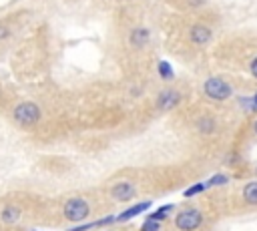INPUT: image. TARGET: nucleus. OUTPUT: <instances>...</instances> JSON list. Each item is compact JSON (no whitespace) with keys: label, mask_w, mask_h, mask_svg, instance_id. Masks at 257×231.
Returning <instances> with one entry per match:
<instances>
[{"label":"nucleus","mask_w":257,"mask_h":231,"mask_svg":"<svg viewBox=\"0 0 257 231\" xmlns=\"http://www.w3.org/2000/svg\"><path fill=\"white\" fill-rule=\"evenodd\" d=\"M173 74H175L173 66H171L167 60H161V62H159V76H161V78H165V80H171V78H173Z\"/></svg>","instance_id":"nucleus-12"},{"label":"nucleus","mask_w":257,"mask_h":231,"mask_svg":"<svg viewBox=\"0 0 257 231\" xmlns=\"http://www.w3.org/2000/svg\"><path fill=\"white\" fill-rule=\"evenodd\" d=\"M179 100H181V94H179L175 88H165V90L159 92L155 104H157V108H161V110H171V108H175V106L179 104Z\"/></svg>","instance_id":"nucleus-5"},{"label":"nucleus","mask_w":257,"mask_h":231,"mask_svg":"<svg viewBox=\"0 0 257 231\" xmlns=\"http://www.w3.org/2000/svg\"><path fill=\"white\" fill-rule=\"evenodd\" d=\"M203 92L213 100H227L233 94V86L219 76H211L203 82Z\"/></svg>","instance_id":"nucleus-3"},{"label":"nucleus","mask_w":257,"mask_h":231,"mask_svg":"<svg viewBox=\"0 0 257 231\" xmlns=\"http://www.w3.org/2000/svg\"><path fill=\"white\" fill-rule=\"evenodd\" d=\"M159 229H161V223L149 221V219H145V225L141 227V231H159Z\"/></svg>","instance_id":"nucleus-15"},{"label":"nucleus","mask_w":257,"mask_h":231,"mask_svg":"<svg viewBox=\"0 0 257 231\" xmlns=\"http://www.w3.org/2000/svg\"><path fill=\"white\" fill-rule=\"evenodd\" d=\"M88 213H90V205H88V201L82 199V197H70V199H66L64 205H62V215H64V219H68V221H72V223L84 221V219L88 217Z\"/></svg>","instance_id":"nucleus-2"},{"label":"nucleus","mask_w":257,"mask_h":231,"mask_svg":"<svg viewBox=\"0 0 257 231\" xmlns=\"http://www.w3.org/2000/svg\"><path fill=\"white\" fill-rule=\"evenodd\" d=\"M0 219H2V223H6V225H14V223L20 219V209L14 207V205H8V207L2 209Z\"/></svg>","instance_id":"nucleus-8"},{"label":"nucleus","mask_w":257,"mask_h":231,"mask_svg":"<svg viewBox=\"0 0 257 231\" xmlns=\"http://www.w3.org/2000/svg\"><path fill=\"white\" fill-rule=\"evenodd\" d=\"M131 42H133V46H137V48L145 46V44L149 42V30H147V28H135L133 34H131Z\"/></svg>","instance_id":"nucleus-9"},{"label":"nucleus","mask_w":257,"mask_h":231,"mask_svg":"<svg viewBox=\"0 0 257 231\" xmlns=\"http://www.w3.org/2000/svg\"><path fill=\"white\" fill-rule=\"evenodd\" d=\"M42 112H40V106L34 102V100H22L18 102L14 108H12V119L18 127H24V129H30L34 127L38 121H40Z\"/></svg>","instance_id":"nucleus-1"},{"label":"nucleus","mask_w":257,"mask_h":231,"mask_svg":"<svg viewBox=\"0 0 257 231\" xmlns=\"http://www.w3.org/2000/svg\"><path fill=\"white\" fill-rule=\"evenodd\" d=\"M189 36H191V42L203 46V44H207V42L211 40L213 32H211V28L205 26V24H195V26L191 28V34H189Z\"/></svg>","instance_id":"nucleus-7"},{"label":"nucleus","mask_w":257,"mask_h":231,"mask_svg":"<svg viewBox=\"0 0 257 231\" xmlns=\"http://www.w3.org/2000/svg\"><path fill=\"white\" fill-rule=\"evenodd\" d=\"M135 193H137L135 191V185L128 183V181H120V183L112 185V189H110V195L116 201H131L135 197Z\"/></svg>","instance_id":"nucleus-6"},{"label":"nucleus","mask_w":257,"mask_h":231,"mask_svg":"<svg viewBox=\"0 0 257 231\" xmlns=\"http://www.w3.org/2000/svg\"><path fill=\"white\" fill-rule=\"evenodd\" d=\"M227 183V177L225 175H215L211 181H207V185L205 187H213V185H225Z\"/></svg>","instance_id":"nucleus-16"},{"label":"nucleus","mask_w":257,"mask_h":231,"mask_svg":"<svg viewBox=\"0 0 257 231\" xmlns=\"http://www.w3.org/2000/svg\"><path fill=\"white\" fill-rule=\"evenodd\" d=\"M8 34H10V30H8V26H2V24H0V40H4V38H8Z\"/></svg>","instance_id":"nucleus-20"},{"label":"nucleus","mask_w":257,"mask_h":231,"mask_svg":"<svg viewBox=\"0 0 257 231\" xmlns=\"http://www.w3.org/2000/svg\"><path fill=\"white\" fill-rule=\"evenodd\" d=\"M255 133H257V121H255Z\"/></svg>","instance_id":"nucleus-21"},{"label":"nucleus","mask_w":257,"mask_h":231,"mask_svg":"<svg viewBox=\"0 0 257 231\" xmlns=\"http://www.w3.org/2000/svg\"><path fill=\"white\" fill-rule=\"evenodd\" d=\"M243 199L249 205H257V181H251L243 189Z\"/></svg>","instance_id":"nucleus-11"},{"label":"nucleus","mask_w":257,"mask_h":231,"mask_svg":"<svg viewBox=\"0 0 257 231\" xmlns=\"http://www.w3.org/2000/svg\"><path fill=\"white\" fill-rule=\"evenodd\" d=\"M203 189H205V185H195L193 189L185 191V195H187V197H191V195H195V193H199V191H203Z\"/></svg>","instance_id":"nucleus-18"},{"label":"nucleus","mask_w":257,"mask_h":231,"mask_svg":"<svg viewBox=\"0 0 257 231\" xmlns=\"http://www.w3.org/2000/svg\"><path fill=\"white\" fill-rule=\"evenodd\" d=\"M241 102H243L247 108H253V110H257V94H253L251 98H243Z\"/></svg>","instance_id":"nucleus-17"},{"label":"nucleus","mask_w":257,"mask_h":231,"mask_svg":"<svg viewBox=\"0 0 257 231\" xmlns=\"http://www.w3.org/2000/svg\"><path fill=\"white\" fill-rule=\"evenodd\" d=\"M169 211H171V205H169V207H163V209H159L157 213L149 215L147 219H149V221H157V223H161V221H163V219L167 217V213H169Z\"/></svg>","instance_id":"nucleus-14"},{"label":"nucleus","mask_w":257,"mask_h":231,"mask_svg":"<svg viewBox=\"0 0 257 231\" xmlns=\"http://www.w3.org/2000/svg\"><path fill=\"white\" fill-rule=\"evenodd\" d=\"M249 70H251V74L257 78V56L251 60V64H249Z\"/></svg>","instance_id":"nucleus-19"},{"label":"nucleus","mask_w":257,"mask_h":231,"mask_svg":"<svg viewBox=\"0 0 257 231\" xmlns=\"http://www.w3.org/2000/svg\"><path fill=\"white\" fill-rule=\"evenodd\" d=\"M197 127H199V131L201 133H213L215 131V121L211 119V117H203V119H199V123H197Z\"/></svg>","instance_id":"nucleus-13"},{"label":"nucleus","mask_w":257,"mask_h":231,"mask_svg":"<svg viewBox=\"0 0 257 231\" xmlns=\"http://www.w3.org/2000/svg\"><path fill=\"white\" fill-rule=\"evenodd\" d=\"M201 223H203V215L199 209H183L175 217V225L181 231H195L201 227Z\"/></svg>","instance_id":"nucleus-4"},{"label":"nucleus","mask_w":257,"mask_h":231,"mask_svg":"<svg viewBox=\"0 0 257 231\" xmlns=\"http://www.w3.org/2000/svg\"><path fill=\"white\" fill-rule=\"evenodd\" d=\"M149 207H151V203H149V201H145V203H139V205H135V207L126 209L124 213H120L116 221H126V219H131V217H135V215L143 213V211H145V209H149Z\"/></svg>","instance_id":"nucleus-10"}]
</instances>
